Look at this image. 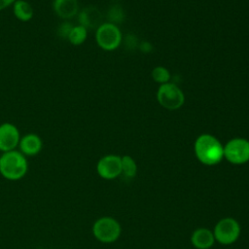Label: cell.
<instances>
[{
  "label": "cell",
  "mask_w": 249,
  "mask_h": 249,
  "mask_svg": "<svg viewBox=\"0 0 249 249\" xmlns=\"http://www.w3.org/2000/svg\"><path fill=\"white\" fill-rule=\"evenodd\" d=\"M196 159L205 165H215L224 159V145L212 134H200L195 141Z\"/></svg>",
  "instance_id": "6da1fadb"
},
{
  "label": "cell",
  "mask_w": 249,
  "mask_h": 249,
  "mask_svg": "<svg viewBox=\"0 0 249 249\" xmlns=\"http://www.w3.org/2000/svg\"><path fill=\"white\" fill-rule=\"evenodd\" d=\"M240 231V225L234 218L225 217L218 221L213 233L215 241H218L223 245H230L238 239Z\"/></svg>",
  "instance_id": "8992f818"
},
{
  "label": "cell",
  "mask_w": 249,
  "mask_h": 249,
  "mask_svg": "<svg viewBox=\"0 0 249 249\" xmlns=\"http://www.w3.org/2000/svg\"><path fill=\"white\" fill-rule=\"evenodd\" d=\"M224 158L232 164L249 161V140L237 137L228 141L224 145Z\"/></svg>",
  "instance_id": "52a82bcc"
},
{
  "label": "cell",
  "mask_w": 249,
  "mask_h": 249,
  "mask_svg": "<svg viewBox=\"0 0 249 249\" xmlns=\"http://www.w3.org/2000/svg\"><path fill=\"white\" fill-rule=\"evenodd\" d=\"M97 174L105 180H113L122 174V157L105 155L96 163Z\"/></svg>",
  "instance_id": "ba28073f"
},
{
  "label": "cell",
  "mask_w": 249,
  "mask_h": 249,
  "mask_svg": "<svg viewBox=\"0 0 249 249\" xmlns=\"http://www.w3.org/2000/svg\"><path fill=\"white\" fill-rule=\"evenodd\" d=\"M16 0H0V12L6 10L9 7H12Z\"/></svg>",
  "instance_id": "d6986e66"
},
{
  "label": "cell",
  "mask_w": 249,
  "mask_h": 249,
  "mask_svg": "<svg viewBox=\"0 0 249 249\" xmlns=\"http://www.w3.org/2000/svg\"><path fill=\"white\" fill-rule=\"evenodd\" d=\"M28 160L18 149L1 153L0 175L8 181L21 180L28 172Z\"/></svg>",
  "instance_id": "7a4b0ae2"
},
{
  "label": "cell",
  "mask_w": 249,
  "mask_h": 249,
  "mask_svg": "<svg viewBox=\"0 0 249 249\" xmlns=\"http://www.w3.org/2000/svg\"><path fill=\"white\" fill-rule=\"evenodd\" d=\"M43 149V140L41 136L34 132H28L21 135L18 150L26 158L35 157L41 153Z\"/></svg>",
  "instance_id": "30bf717a"
},
{
  "label": "cell",
  "mask_w": 249,
  "mask_h": 249,
  "mask_svg": "<svg viewBox=\"0 0 249 249\" xmlns=\"http://www.w3.org/2000/svg\"><path fill=\"white\" fill-rule=\"evenodd\" d=\"M52 8L54 15L62 20L75 18L80 11L78 0H53Z\"/></svg>",
  "instance_id": "8fae6325"
},
{
  "label": "cell",
  "mask_w": 249,
  "mask_h": 249,
  "mask_svg": "<svg viewBox=\"0 0 249 249\" xmlns=\"http://www.w3.org/2000/svg\"><path fill=\"white\" fill-rule=\"evenodd\" d=\"M88 38V29L80 24L74 25L69 33L67 41L73 46L83 45Z\"/></svg>",
  "instance_id": "9a60e30c"
},
{
  "label": "cell",
  "mask_w": 249,
  "mask_h": 249,
  "mask_svg": "<svg viewBox=\"0 0 249 249\" xmlns=\"http://www.w3.org/2000/svg\"><path fill=\"white\" fill-rule=\"evenodd\" d=\"M74 25L68 21V20H63L58 26H57V29H56V34L57 36L60 38V39H64V40H67L68 36H69V33L72 29Z\"/></svg>",
  "instance_id": "ac0fdd59"
},
{
  "label": "cell",
  "mask_w": 249,
  "mask_h": 249,
  "mask_svg": "<svg viewBox=\"0 0 249 249\" xmlns=\"http://www.w3.org/2000/svg\"><path fill=\"white\" fill-rule=\"evenodd\" d=\"M13 15L21 22H28L33 18L34 9L26 0H16L12 6Z\"/></svg>",
  "instance_id": "5bb4252c"
},
{
  "label": "cell",
  "mask_w": 249,
  "mask_h": 249,
  "mask_svg": "<svg viewBox=\"0 0 249 249\" xmlns=\"http://www.w3.org/2000/svg\"><path fill=\"white\" fill-rule=\"evenodd\" d=\"M92 234L101 243H113L121 235V224L113 217L103 216L98 218L92 225Z\"/></svg>",
  "instance_id": "3957f363"
},
{
  "label": "cell",
  "mask_w": 249,
  "mask_h": 249,
  "mask_svg": "<svg viewBox=\"0 0 249 249\" xmlns=\"http://www.w3.org/2000/svg\"><path fill=\"white\" fill-rule=\"evenodd\" d=\"M95 42L104 51H114L121 45V30L113 22H103L95 29Z\"/></svg>",
  "instance_id": "277c9868"
},
{
  "label": "cell",
  "mask_w": 249,
  "mask_h": 249,
  "mask_svg": "<svg viewBox=\"0 0 249 249\" xmlns=\"http://www.w3.org/2000/svg\"><path fill=\"white\" fill-rule=\"evenodd\" d=\"M78 21L80 25L89 29H96L102 22V14L94 6H88L83 8L78 13Z\"/></svg>",
  "instance_id": "7c38bea8"
},
{
  "label": "cell",
  "mask_w": 249,
  "mask_h": 249,
  "mask_svg": "<svg viewBox=\"0 0 249 249\" xmlns=\"http://www.w3.org/2000/svg\"><path fill=\"white\" fill-rule=\"evenodd\" d=\"M21 137L18 127L9 122L0 124V152H9L18 149Z\"/></svg>",
  "instance_id": "9c48e42d"
},
{
  "label": "cell",
  "mask_w": 249,
  "mask_h": 249,
  "mask_svg": "<svg viewBox=\"0 0 249 249\" xmlns=\"http://www.w3.org/2000/svg\"><path fill=\"white\" fill-rule=\"evenodd\" d=\"M191 242L196 249H209L215 242L214 233L209 229L198 228L192 233Z\"/></svg>",
  "instance_id": "4fadbf2b"
},
{
  "label": "cell",
  "mask_w": 249,
  "mask_h": 249,
  "mask_svg": "<svg viewBox=\"0 0 249 249\" xmlns=\"http://www.w3.org/2000/svg\"><path fill=\"white\" fill-rule=\"evenodd\" d=\"M137 173V164L134 159L130 156L122 157V174L126 178H133Z\"/></svg>",
  "instance_id": "2e32d148"
},
{
  "label": "cell",
  "mask_w": 249,
  "mask_h": 249,
  "mask_svg": "<svg viewBox=\"0 0 249 249\" xmlns=\"http://www.w3.org/2000/svg\"><path fill=\"white\" fill-rule=\"evenodd\" d=\"M157 100L161 107L176 110L184 104L185 95L177 85L168 82L160 85L157 91Z\"/></svg>",
  "instance_id": "5b68a950"
},
{
  "label": "cell",
  "mask_w": 249,
  "mask_h": 249,
  "mask_svg": "<svg viewBox=\"0 0 249 249\" xmlns=\"http://www.w3.org/2000/svg\"><path fill=\"white\" fill-rule=\"evenodd\" d=\"M152 78L156 83L160 85L168 83L170 80V73L169 71L163 66H157L152 70Z\"/></svg>",
  "instance_id": "e0dca14e"
}]
</instances>
